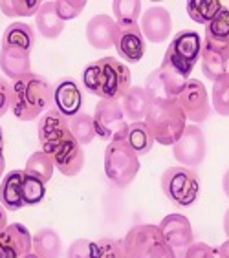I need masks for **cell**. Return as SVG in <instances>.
<instances>
[{"mask_svg": "<svg viewBox=\"0 0 229 258\" xmlns=\"http://www.w3.org/2000/svg\"><path fill=\"white\" fill-rule=\"evenodd\" d=\"M83 85L99 99L120 101L132 86V75L127 64L114 57L90 62L83 72Z\"/></svg>", "mask_w": 229, "mask_h": 258, "instance_id": "6da1fadb", "label": "cell"}, {"mask_svg": "<svg viewBox=\"0 0 229 258\" xmlns=\"http://www.w3.org/2000/svg\"><path fill=\"white\" fill-rule=\"evenodd\" d=\"M53 103V88L46 77L28 74L11 83V112L19 121H35Z\"/></svg>", "mask_w": 229, "mask_h": 258, "instance_id": "7a4b0ae2", "label": "cell"}, {"mask_svg": "<svg viewBox=\"0 0 229 258\" xmlns=\"http://www.w3.org/2000/svg\"><path fill=\"white\" fill-rule=\"evenodd\" d=\"M143 123L156 143L173 147L184 134L187 117L176 99H152Z\"/></svg>", "mask_w": 229, "mask_h": 258, "instance_id": "3957f363", "label": "cell"}, {"mask_svg": "<svg viewBox=\"0 0 229 258\" xmlns=\"http://www.w3.org/2000/svg\"><path fill=\"white\" fill-rule=\"evenodd\" d=\"M140 172V158L130 149L125 139H116L106 145L105 174L112 185L127 189Z\"/></svg>", "mask_w": 229, "mask_h": 258, "instance_id": "277c9868", "label": "cell"}, {"mask_svg": "<svg viewBox=\"0 0 229 258\" xmlns=\"http://www.w3.org/2000/svg\"><path fill=\"white\" fill-rule=\"evenodd\" d=\"M161 190L176 207H191L200 196V178L187 167H169L159 178Z\"/></svg>", "mask_w": 229, "mask_h": 258, "instance_id": "5b68a950", "label": "cell"}, {"mask_svg": "<svg viewBox=\"0 0 229 258\" xmlns=\"http://www.w3.org/2000/svg\"><path fill=\"white\" fill-rule=\"evenodd\" d=\"M200 53H202L200 35L193 30H185L175 35V39L170 40V46L165 51L161 62L169 64L180 75H184L185 79H189L191 72L194 70V64L200 59Z\"/></svg>", "mask_w": 229, "mask_h": 258, "instance_id": "8992f818", "label": "cell"}, {"mask_svg": "<svg viewBox=\"0 0 229 258\" xmlns=\"http://www.w3.org/2000/svg\"><path fill=\"white\" fill-rule=\"evenodd\" d=\"M94 128L95 136L105 141H116V139H125L129 123L125 119V114L121 110L120 101L99 99L94 110Z\"/></svg>", "mask_w": 229, "mask_h": 258, "instance_id": "52a82bcc", "label": "cell"}, {"mask_svg": "<svg viewBox=\"0 0 229 258\" xmlns=\"http://www.w3.org/2000/svg\"><path fill=\"white\" fill-rule=\"evenodd\" d=\"M173 154L182 167L193 170L194 167H200L207 156V141L204 130L198 124H187L182 138L173 145Z\"/></svg>", "mask_w": 229, "mask_h": 258, "instance_id": "ba28073f", "label": "cell"}, {"mask_svg": "<svg viewBox=\"0 0 229 258\" xmlns=\"http://www.w3.org/2000/svg\"><path fill=\"white\" fill-rule=\"evenodd\" d=\"M68 121H70L68 117H65L55 108L46 110L44 114L40 115L39 123H37V134H39V143L42 152L50 156L57 145L70 138L72 132Z\"/></svg>", "mask_w": 229, "mask_h": 258, "instance_id": "9c48e42d", "label": "cell"}, {"mask_svg": "<svg viewBox=\"0 0 229 258\" xmlns=\"http://www.w3.org/2000/svg\"><path fill=\"white\" fill-rule=\"evenodd\" d=\"M176 101H178L180 108L184 110L185 117L191 123H204L209 117V95H207L204 83H200L196 79H189L185 88L182 90V94L176 97Z\"/></svg>", "mask_w": 229, "mask_h": 258, "instance_id": "30bf717a", "label": "cell"}, {"mask_svg": "<svg viewBox=\"0 0 229 258\" xmlns=\"http://www.w3.org/2000/svg\"><path fill=\"white\" fill-rule=\"evenodd\" d=\"M159 242H163V236L159 233V227L154 224H141L129 229L127 236L123 238V249L127 258H150V253Z\"/></svg>", "mask_w": 229, "mask_h": 258, "instance_id": "8fae6325", "label": "cell"}, {"mask_svg": "<svg viewBox=\"0 0 229 258\" xmlns=\"http://www.w3.org/2000/svg\"><path fill=\"white\" fill-rule=\"evenodd\" d=\"M159 233L163 236L165 243L178 251L184 253L185 249L189 247L191 243L194 242V233L193 225H191L189 218L180 213H173L169 216H165L159 222Z\"/></svg>", "mask_w": 229, "mask_h": 258, "instance_id": "7c38bea8", "label": "cell"}, {"mask_svg": "<svg viewBox=\"0 0 229 258\" xmlns=\"http://www.w3.org/2000/svg\"><path fill=\"white\" fill-rule=\"evenodd\" d=\"M50 158L53 161L55 169L59 170L63 176H68V178H74V176L81 174V170L85 169V150L75 141L74 136H70L61 145H57L51 150Z\"/></svg>", "mask_w": 229, "mask_h": 258, "instance_id": "4fadbf2b", "label": "cell"}, {"mask_svg": "<svg viewBox=\"0 0 229 258\" xmlns=\"http://www.w3.org/2000/svg\"><path fill=\"white\" fill-rule=\"evenodd\" d=\"M140 30L143 37L154 44L165 42L170 37V30H173V19L170 13L165 10L163 6H150L149 10H145V13L140 19Z\"/></svg>", "mask_w": 229, "mask_h": 258, "instance_id": "5bb4252c", "label": "cell"}, {"mask_svg": "<svg viewBox=\"0 0 229 258\" xmlns=\"http://www.w3.org/2000/svg\"><path fill=\"white\" fill-rule=\"evenodd\" d=\"M114 48L121 59L127 60L129 64H136L143 59L147 44H145V37L141 33L140 26L134 28H120L118 26V37H116Z\"/></svg>", "mask_w": 229, "mask_h": 258, "instance_id": "9a60e30c", "label": "cell"}, {"mask_svg": "<svg viewBox=\"0 0 229 258\" xmlns=\"http://www.w3.org/2000/svg\"><path fill=\"white\" fill-rule=\"evenodd\" d=\"M83 92H81L79 85L74 79H61L53 88V104L55 110L61 112L65 117H74V115L81 114L83 108Z\"/></svg>", "mask_w": 229, "mask_h": 258, "instance_id": "2e32d148", "label": "cell"}, {"mask_svg": "<svg viewBox=\"0 0 229 258\" xmlns=\"http://www.w3.org/2000/svg\"><path fill=\"white\" fill-rule=\"evenodd\" d=\"M118 37V24L108 15H94L86 24V40L95 50H110Z\"/></svg>", "mask_w": 229, "mask_h": 258, "instance_id": "e0dca14e", "label": "cell"}, {"mask_svg": "<svg viewBox=\"0 0 229 258\" xmlns=\"http://www.w3.org/2000/svg\"><path fill=\"white\" fill-rule=\"evenodd\" d=\"M150 103H152V97L143 86H130L129 92L120 99L125 119H129L130 123L143 121L150 108Z\"/></svg>", "mask_w": 229, "mask_h": 258, "instance_id": "ac0fdd59", "label": "cell"}, {"mask_svg": "<svg viewBox=\"0 0 229 258\" xmlns=\"http://www.w3.org/2000/svg\"><path fill=\"white\" fill-rule=\"evenodd\" d=\"M0 70L11 83L31 74L30 53L17 48H0Z\"/></svg>", "mask_w": 229, "mask_h": 258, "instance_id": "d6986e66", "label": "cell"}, {"mask_svg": "<svg viewBox=\"0 0 229 258\" xmlns=\"http://www.w3.org/2000/svg\"><path fill=\"white\" fill-rule=\"evenodd\" d=\"M22 179H24V170H10L0 181V205L6 211H19L24 207Z\"/></svg>", "mask_w": 229, "mask_h": 258, "instance_id": "ffe728a7", "label": "cell"}, {"mask_svg": "<svg viewBox=\"0 0 229 258\" xmlns=\"http://www.w3.org/2000/svg\"><path fill=\"white\" fill-rule=\"evenodd\" d=\"M202 44L211 46L214 50H222L229 53V10L222 8L220 13L205 26V33Z\"/></svg>", "mask_w": 229, "mask_h": 258, "instance_id": "44dd1931", "label": "cell"}, {"mask_svg": "<svg viewBox=\"0 0 229 258\" xmlns=\"http://www.w3.org/2000/svg\"><path fill=\"white\" fill-rule=\"evenodd\" d=\"M0 243L15 258H22L31 253V233L22 224H10L0 234Z\"/></svg>", "mask_w": 229, "mask_h": 258, "instance_id": "7402d4cb", "label": "cell"}, {"mask_svg": "<svg viewBox=\"0 0 229 258\" xmlns=\"http://www.w3.org/2000/svg\"><path fill=\"white\" fill-rule=\"evenodd\" d=\"M31 253L37 258H61L63 256V240L59 233L51 227L39 229L31 236Z\"/></svg>", "mask_w": 229, "mask_h": 258, "instance_id": "603a6c76", "label": "cell"}, {"mask_svg": "<svg viewBox=\"0 0 229 258\" xmlns=\"http://www.w3.org/2000/svg\"><path fill=\"white\" fill-rule=\"evenodd\" d=\"M65 24L66 22L61 20V17L55 11V2H42L35 15V26L40 37L48 40L59 39L61 33L65 31Z\"/></svg>", "mask_w": 229, "mask_h": 258, "instance_id": "cb8c5ba5", "label": "cell"}, {"mask_svg": "<svg viewBox=\"0 0 229 258\" xmlns=\"http://www.w3.org/2000/svg\"><path fill=\"white\" fill-rule=\"evenodd\" d=\"M33 46H35V33L33 28L26 22H11L4 30L0 40V48H17L28 53H31Z\"/></svg>", "mask_w": 229, "mask_h": 258, "instance_id": "d4e9b609", "label": "cell"}, {"mask_svg": "<svg viewBox=\"0 0 229 258\" xmlns=\"http://www.w3.org/2000/svg\"><path fill=\"white\" fill-rule=\"evenodd\" d=\"M200 66L205 79L216 81L222 75L227 74L229 70V53L222 50H214L211 46L202 44V53H200Z\"/></svg>", "mask_w": 229, "mask_h": 258, "instance_id": "484cf974", "label": "cell"}, {"mask_svg": "<svg viewBox=\"0 0 229 258\" xmlns=\"http://www.w3.org/2000/svg\"><path fill=\"white\" fill-rule=\"evenodd\" d=\"M125 141L130 149L134 150L136 156H147L152 150V145H154V139L150 136V132L147 130L143 121H138V123H129V128H127V134H125Z\"/></svg>", "mask_w": 229, "mask_h": 258, "instance_id": "4316f807", "label": "cell"}, {"mask_svg": "<svg viewBox=\"0 0 229 258\" xmlns=\"http://www.w3.org/2000/svg\"><path fill=\"white\" fill-rule=\"evenodd\" d=\"M114 20L120 28H134L140 26L141 2L140 0H116L112 2Z\"/></svg>", "mask_w": 229, "mask_h": 258, "instance_id": "83f0119b", "label": "cell"}, {"mask_svg": "<svg viewBox=\"0 0 229 258\" xmlns=\"http://www.w3.org/2000/svg\"><path fill=\"white\" fill-rule=\"evenodd\" d=\"M222 8H224V4L220 0H189L185 4V10H187V15L191 17V20H194L196 24L205 26L218 15Z\"/></svg>", "mask_w": 229, "mask_h": 258, "instance_id": "f1b7e54d", "label": "cell"}, {"mask_svg": "<svg viewBox=\"0 0 229 258\" xmlns=\"http://www.w3.org/2000/svg\"><path fill=\"white\" fill-rule=\"evenodd\" d=\"M53 170H55V165L51 161V158L46 152L42 150H37L33 154L28 158L24 165V174L31 176V178H37L40 179L42 183H48L53 176Z\"/></svg>", "mask_w": 229, "mask_h": 258, "instance_id": "f546056e", "label": "cell"}, {"mask_svg": "<svg viewBox=\"0 0 229 258\" xmlns=\"http://www.w3.org/2000/svg\"><path fill=\"white\" fill-rule=\"evenodd\" d=\"M70 124V132L74 136V139L83 147V145H90L95 138V128H94V119L92 115L81 112V114L74 115L68 121Z\"/></svg>", "mask_w": 229, "mask_h": 258, "instance_id": "4dcf8cb0", "label": "cell"}, {"mask_svg": "<svg viewBox=\"0 0 229 258\" xmlns=\"http://www.w3.org/2000/svg\"><path fill=\"white\" fill-rule=\"evenodd\" d=\"M42 2L39 0H0V11L10 19L37 15Z\"/></svg>", "mask_w": 229, "mask_h": 258, "instance_id": "1f68e13d", "label": "cell"}, {"mask_svg": "<svg viewBox=\"0 0 229 258\" xmlns=\"http://www.w3.org/2000/svg\"><path fill=\"white\" fill-rule=\"evenodd\" d=\"M213 108L218 115L229 117V74L222 75L213 83Z\"/></svg>", "mask_w": 229, "mask_h": 258, "instance_id": "d6a6232c", "label": "cell"}, {"mask_svg": "<svg viewBox=\"0 0 229 258\" xmlns=\"http://www.w3.org/2000/svg\"><path fill=\"white\" fill-rule=\"evenodd\" d=\"M44 196H46V183L24 174V179H22V202H24V205L40 204L44 200Z\"/></svg>", "mask_w": 229, "mask_h": 258, "instance_id": "836d02e7", "label": "cell"}, {"mask_svg": "<svg viewBox=\"0 0 229 258\" xmlns=\"http://www.w3.org/2000/svg\"><path fill=\"white\" fill-rule=\"evenodd\" d=\"M95 258H127L123 240L103 238L95 242Z\"/></svg>", "mask_w": 229, "mask_h": 258, "instance_id": "e575fe53", "label": "cell"}, {"mask_svg": "<svg viewBox=\"0 0 229 258\" xmlns=\"http://www.w3.org/2000/svg\"><path fill=\"white\" fill-rule=\"evenodd\" d=\"M85 0H55V11L61 17V20H72L85 11Z\"/></svg>", "mask_w": 229, "mask_h": 258, "instance_id": "d590c367", "label": "cell"}, {"mask_svg": "<svg viewBox=\"0 0 229 258\" xmlns=\"http://www.w3.org/2000/svg\"><path fill=\"white\" fill-rule=\"evenodd\" d=\"M66 258H95V242L88 238H79L72 242Z\"/></svg>", "mask_w": 229, "mask_h": 258, "instance_id": "8d00e7d4", "label": "cell"}, {"mask_svg": "<svg viewBox=\"0 0 229 258\" xmlns=\"http://www.w3.org/2000/svg\"><path fill=\"white\" fill-rule=\"evenodd\" d=\"M184 258H216V249L205 242H193L185 249Z\"/></svg>", "mask_w": 229, "mask_h": 258, "instance_id": "74e56055", "label": "cell"}, {"mask_svg": "<svg viewBox=\"0 0 229 258\" xmlns=\"http://www.w3.org/2000/svg\"><path fill=\"white\" fill-rule=\"evenodd\" d=\"M11 110V83L0 75V117Z\"/></svg>", "mask_w": 229, "mask_h": 258, "instance_id": "f35d334b", "label": "cell"}, {"mask_svg": "<svg viewBox=\"0 0 229 258\" xmlns=\"http://www.w3.org/2000/svg\"><path fill=\"white\" fill-rule=\"evenodd\" d=\"M6 170V156H4V134H2V128H0V178L4 176Z\"/></svg>", "mask_w": 229, "mask_h": 258, "instance_id": "ab89813d", "label": "cell"}, {"mask_svg": "<svg viewBox=\"0 0 229 258\" xmlns=\"http://www.w3.org/2000/svg\"><path fill=\"white\" fill-rule=\"evenodd\" d=\"M8 211H6L2 205H0V234L4 233V229L8 227Z\"/></svg>", "mask_w": 229, "mask_h": 258, "instance_id": "60d3db41", "label": "cell"}, {"mask_svg": "<svg viewBox=\"0 0 229 258\" xmlns=\"http://www.w3.org/2000/svg\"><path fill=\"white\" fill-rule=\"evenodd\" d=\"M216 258H229V240H225V242L216 249Z\"/></svg>", "mask_w": 229, "mask_h": 258, "instance_id": "b9f144b4", "label": "cell"}, {"mask_svg": "<svg viewBox=\"0 0 229 258\" xmlns=\"http://www.w3.org/2000/svg\"><path fill=\"white\" fill-rule=\"evenodd\" d=\"M222 189H224V194L229 198V169L224 172V178H222Z\"/></svg>", "mask_w": 229, "mask_h": 258, "instance_id": "7bdbcfd3", "label": "cell"}, {"mask_svg": "<svg viewBox=\"0 0 229 258\" xmlns=\"http://www.w3.org/2000/svg\"><path fill=\"white\" fill-rule=\"evenodd\" d=\"M224 233H225V236H227V240H229V209L225 211V214H224Z\"/></svg>", "mask_w": 229, "mask_h": 258, "instance_id": "ee69618b", "label": "cell"}, {"mask_svg": "<svg viewBox=\"0 0 229 258\" xmlns=\"http://www.w3.org/2000/svg\"><path fill=\"white\" fill-rule=\"evenodd\" d=\"M0 258H15V256H13V254H11L10 251L2 245V243H0Z\"/></svg>", "mask_w": 229, "mask_h": 258, "instance_id": "f6af8a7d", "label": "cell"}, {"mask_svg": "<svg viewBox=\"0 0 229 258\" xmlns=\"http://www.w3.org/2000/svg\"><path fill=\"white\" fill-rule=\"evenodd\" d=\"M22 258H37V256L33 253H30V254H26V256H22Z\"/></svg>", "mask_w": 229, "mask_h": 258, "instance_id": "bcb514c9", "label": "cell"}, {"mask_svg": "<svg viewBox=\"0 0 229 258\" xmlns=\"http://www.w3.org/2000/svg\"><path fill=\"white\" fill-rule=\"evenodd\" d=\"M227 74H229V70H227Z\"/></svg>", "mask_w": 229, "mask_h": 258, "instance_id": "7dc6e473", "label": "cell"}]
</instances>
